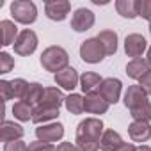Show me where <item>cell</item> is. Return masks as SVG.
<instances>
[{
	"label": "cell",
	"mask_w": 151,
	"mask_h": 151,
	"mask_svg": "<svg viewBox=\"0 0 151 151\" xmlns=\"http://www.w3.org/2000/svg\"><path fill=\"white\" fill-rule=\"evenodd\" d=\"M98 41L105 48L107 55H114L117 52V34L114 30H101L98 34Z\"/></svg>",
	"instance_id": "603a6c76"
},
{
	"label": "cell",
	"mask_w": 151,
	"mask_h": 151,
	"mask_svg": "<svg viewBox=\"0 0 151 151\" xmlns=\"http://www.w3.org/2000/svg\"><path fill=\"white\" fill-rule=\"evenodd\" d=\"M147 103V94L146 91L140 87V86H130L126 94H124V105L130 109V110H135L142 105Z\"/></svg>",
	"instance_id": "7c38bea8"
},
{
	"label": "cell",
	"mask_w": 151,
	"mask_h": 151,
	"mask_svg": "<svg viewBox=\"0 0 151 151\" xmlns=\"http://www.w3.org/2000/svg\"><path fill=\"white\" fill-rule=\"evenodd\" d=\"M11 14H13L14 22L23 23V25H30L37 18V7L30 0H14L11 4Z\"/></svg>",
	"instance_id": "3957f363"
},
{
	"label": "cell",
	"mask_w": 151,
	"mask_h": 151,
	"mask_svg": "<svg viewBox=\"0 0 151 151\" xmlns=\"http://www.w3.org/2000/svg\"><path fill=\"white\" fill-rule=\"evenodd\" d=\"M57 117H59V109H50V107L37 105L32 110V123H36V124H41V123H46V121H52V119H57Z\"/></svg>",
	"instance_id": "cb8c5ba5"
},
{
	"label": "cell",
	"mask_w": 151,
	"mask_h": 151,
	"mask_svg": "<svg viewBox=\"0 0 151 151\" xmlns=\"http://www.w3.org/2000/svg\"><path fill=\"white\" fill-rule=\"evenodd\" d=\"M23 137V128L20 124H16L14 121H4L2 128H0V139L2 142H13V140H20Z\"/></svg>",
	"instance_id": "2e32d148"
},
{
	"label": "cell",
	"mask_w": 151,
	"mask_h": 151,
	"mask_svg": "<svg viewBox=\"0 0 151 151\" xmlns=\"http://www.w3.org/2000/svg\"><path fill=\"white\" fill-rule=\"evenodd\" d=\"M146 48H147V41L144 39V36H140V34L126 36V39H124V52H126L128 57L140 59V55L146 52Z\"/></svg>",
	"instance_id": "30bf717a"
},
{
	"label": "cell",
	"mask_w": 151,
	"mask_h": 151,
	"mask_svg": "<svg viewBox=\"0 0 151 151\" xmlns=\"http://www.w3.org/2000/svg\"><path fill=\"white\" fill-rule=\"evenodd\" d=\"M64 135V126L60 123H50V124H43L39 128H36V137L43 142H57L60 140Z\"/></svg>",
	"instance_id": "9c48e42d"
},
{
	"label": "cell",
	"mask_w": 151,
	"mask_h": 151,
	"mask_svg": "<svg viewBox=\"0 0 151 151\" xmlns=\"http://www.w3.org/2000/svg\"><path fill=\"white\" fill-rule=\"evenodd\" d=\"M139 16L151 22V0H140L139 2Z\"/></svg>",
	"instance_id": "f546056e"
},
{
	"label": "cell",
	"mask_w": 151,
	"mask_h": 151,
	"mask_svg": "<svg viewBox=\"0 0 151 151\" xmlns=\"http://www.w3.org/2000/svg\"><path fill=\"white\" fill-rule=\"evenodd\" d=\"M11 87H13V96L22 101L23 96H25V93H27L29 82H25L23 78H16V80H11Z\"/></svg>",
	"instance_id": "83f0119b"
},
{
	"label": "cell",
	"mask_w": 151,
	"mask_h": 151,
	"mask_svg": "<svg viewBox=\"0 0 151 151\" xmlns=\"http://www.w3.org/2000/svg\"><path fill=\"white\" fill-rule=\"evenodd\" d=\"M78 82H80V77H78L77 69L71 68V66H68V68H64L62 71L55 73V84L60 86V87L66 89V91H73L75 87L78 86Z\"/></svg>",
	"instance_id": "8fae6325"
},
{
	"label": "cell",
	"mask_w": 151,
	"mask_h": 151,
	"mask_svg": "<svg viewBox=\"0 0 151 151\" xmlns=\"http://www.w3.org/2000/svg\"><path fill=\"white\" fill-rule=\"evenodd\" d=\"M43 94H45V87H43L41 84H37V82H32V84H29L27 93H25V96H23V100H22V101H23V103H27L29 107L36 109V107L41 103Z\"/></svg>",
	"instance_id": "e0dca14e"
},
{
	"label": "cell",
	"mask_w": 151,
	"mask_h": 151,
	"mask_svg": "<svg viewBox=\"0 0 151 151\" xmlns=\"http://www.w3.org/2000/svg\"><path fill=\"white\" fill-rule=\"evenodd\" d=\"M139 86L146 91L147 96H151V69H149V71L144 75V77L140 78V84H139Z\"/></svg>",
	"instance_id": "836d02e7"
},
{
	"label": "cell",
	"mask_w": 151,
	"mask_h": 151,
	"mask_svg": "<svg viewBox=\"0 0 151 151\" xmlns=\"http://www.w3.org/2000/svg\"><path fill=\"white\" fill-rule=\"evenodd\" d=\"M149 32H151V22H149Z\"/></svg>",
	"instance_id": "f35d334b"
},
{
	"label": "cell",
	"mask_w": 151,
	"mask_h": 151,
	"mask_svg": "<svg viewBox=\"0 0 151 151\" xmlns=\"http://www.w3.org/2000/svg\"><path fill=\"white\" fill-rule=\"evenodd\" d=\"M69 11H71V4L68 0H50V2H45V13L53 22L66 20Z\"/></svg>",
	"instance_id": "ba28073f"
},
{
	"label": "cell",
	"mask_w": 151,
	"mask_h": 151,
	"mask_svg": "<svg viewBox=\"0 0 151 151\" xmlns=\"http://www.w3.org/2000/svg\"><path fill=\"white\" fill-rule=\"evenodd\" d=\"M36 48H37V36H36V32L30 30V29L22 30L18 39H16V43H14V52L18 55L27 57V55L34 53Z\"/></svg>",
	"instance_id": "5b68a950"
},
{
	"label": "cell",
	"mask_w": 151,
	"mask_h": 151,
	"mask_svg": "<svg viewBox=\"0 0 151 151\" xmlns=\"http://www.w3.org/2000/svg\"><path fill=\"white\" fill-rule=\"evenodd\" d=\"M130 116L133 117V121H144V123H149L151 121V101H147L146 105L135 109V110H130Z\"/></svg>",
	"instance_id": "4316f807"
},
{
	"label": "cell",
	"mask_w": 151,
	"mask_h": 151,
	"mask_svg": "<svg viewBox=\"0 0 151 151\" xmlns=\"http://www.w3.org/2000/svg\"><path fill=\"white\" fill-rule=\"evenodd\" d=\"M128 133L133 142H146L151 137V124L144 121H133L128 126Z\"/></svg>",
	"instance_id": "5bb4252c"
},
{
	"label": "cell",
	"mask_w": 151,
	"mask_h": 151,
	"mask_svg": "<svg viewBox=\"0 0 151 151\" xmlns=\"http://www.w3.org/2000/svg\"><path fill=\"white\" fill-rule=\"evenodd\" d=\"M103 78L100 77L98 73H93V71H87L80 77V87L86 94H91V93H96V89H100Z\"/></svg>",
	"instance_id": "ffe728a7"
},
{
	"label": "cell",
	"mask_w": 151,
	"mask_h": 151,
	"mask_svg": "<svg viewBox=\"0 0 151 151\" xmlns=\"http://www.w3.org/2000/svg\"><path fill=\"white\" fill-rule=\"evenodd\" d=\"M117 151H137V147H135L133 144H130V142H124Z\"/></svg>",
	"instance_id": "d590c367"
},
{
	"label": "cell",
	"mask_w": 151,
	"mask_h": 151,
	"mask_svg": "<svg viewBox=\"0 0 151 151\" xmlns=\"http://www.w3.org/2000/svg\"><path fill=\"white\" fill-rule=\"evenodd\" d=\"M66 101L64 94L57 87H45V94L41 98V107H50V109H60V105Z\"/></svg>",
	"instance_id": "9a60e30c"
},
{
	"label": "cell",
	"mask_w": 151,
	"mask_h": 151,
	"mask_svg": "<svg viewBox=\"0 0 151 151\" xmlns=\"http://www.w3.org/2000/svg\"><path fill=\"white\" fill-rule=\"evenodd\" d=\"M0 29H2V45L4 46H9V45L16 43V39L20 36L16 23H13L11 20H2L0 22Z\"/></svg>",
	"instance_id": "44dd1931"
},
{
	"label": "cell",
	"mask_w": 151,
	"mask_h": 151,
	"mask_svg": "<svg viewBox=\"0 0 151 151\" xmlns=\"http://www.w3.org/2000/svg\"><path fill=\"white\" fill-rule=\"evenodd\" d=\"M103 137V123L98 117H87L77 126V142L78 151H98L100 140Z\"/></svg>",
	"instance_id": "6da1fadb"
},
{
	"label": "cell",
	"mask_w": 151,
	"mask_h": 151,
	"mask_svg": "<svg viewBox=\"0 0 151 151\" xmlns=\"http://www.w3.org/2000/svg\"><path fill=\"white\" fill-rule=\"evenodd\" d=\"M13 68H14V59L7 52H2L0 53V73H9Z\"/></svg>",
	"instance_id": "f1b7e54d"
},
{
	"label": "cell",
	"mask_w": 151,
	"mask_h": 151,
	"mask_svg": "<svg viewBox=\"0 0 151 151\" xmlns=\"http://www.w3.org/2000/svg\"><path fill=\"white\" fill-rule=\"evenodd\" d=\"M55 151H78V147L75 144H71V142H60L55 147Z\"/></svg>",
	"instance_id": "e575fe53"
},
{
	"label": "cell",
	"mask_w": 151,
	"mask_h": 151,
	"mask_svg": "<svg viewBox=\"0 0 151 151\" xmlns=\"http://www.w3.org/2000/svg\"><path fill=\"white\" fill-rule=\"evenodd\" d=\"M121 89H123V84L119 78H105L98 89V93L103 96V100L112 105V103H117L119 101V96H121Z\"/></svg>",
	"instance_id": "52a82bcc"
},
{
	"label": "cell",
	"mask_w": 151,
	"mask_h": 151,
	"mask_svg": "<svg viewBox=\"0 0 151 151\" xmlns=\"http://www.w3.org/2000/svg\"><path fill=\"white\" fill-rule=\"evenodd\" d=\"M147 71H149V62L144 59H133L126 64V75L133 80H140Z\"/></svg>",
	"instance_id": "ac0fdd59"
},
{
	"label": "cell",
	"mask_w": 151,
	"mask_h": 151,
	"mask_svg": "<svg viewBox=\"0 0 151 151\" xmlns=\"http://www.w3.org/2000/svg\"><path fill=\"white\" fill-rule=\"evenodd\" d=\"M32 107H29L27 103H23V101H16L14 105H13V114H14V117L16 119H20V121H32Z\"/></svg>",
	"instance_id": "484cf974"
},
{
	"label": "cell",
	"mask_w": 151,
	"mask_h": 151,
	"mask_svg": "<svg viewBox=\"0 0 151 151\" xmlns=\"http://www.w3.org/2000/svg\"><path fill=\"white\" fill-rule=\"evenodd\" d=\"M139 2L140 0H117L116 2V9L123 18H137L139 16Z\"/></svg>",
	"instance_id": "7402d4cb"
},
{
	"label": "cell",
	"mask_w": 151,
	"mask_h": 151,
	"mask_svg": "<svg viewBox=\"0 0 151 151\" xmlns=\"http://www.w3.org/2000/svg\"><path fill=\"white\" fill-rule=\"evenodd\" d=\"M64 105H66L68 112H71V114H75V116H78V114H82V112L86 110V107H84V98H82L80 94H75V93L66 98Z\"/></svg>",
	"instance_id": "d4e9b609"
},
{
	"label": "cell",
	"mask_w": 151,
	"mask_h": 151,
	"mask_svg": "<svg viewBox=\"0 0 151 151\" xmlns=\"http://www.w3.org/2000/svg\"><path fill=\"white\" fill-rule=\"evenodd\" d=\"M137 151H151V147H149V146H139Z\"/></svg>",
	"instance_id": "8d00e7d4"
},
{
	"label": "cell",
	"mask_w": 151,
	"mask_h": 151,
	"mask_svg": "<svg viewBox=\"0 0 151 151\" xmlns=\"http://www.w3.org/2000/svg\"><path fill=\"white\" fill-rule=\"evenodd\" d=\"M4 151H29V146L23 140H13L4 146Z\"/></svg>",
	"instance_id": "d6a6232c"
},
{
	"label": "cell",
	"mask_w": 151,
	"mask_h": 151,
	"mask_svg": "<svg viewBox=\"0 0 151 151\" xmlns=\"http://www.w3.org/2000/svg\"><path fill=\"white\" fill-rule=\"evenodd\" d=\"M29 151H55L53 144L50 142H43V140H36L29 144Z\"/></svg>",
	"instance_id": "1f68e13d"
},
{
	"label": "cell",
	"mask_w": 151,
	"mask_h": 151,
	"mask_svg": "<svg viewBox=\"0 0 151 151\" xmlns=\"http://www.w3.org/2000/svg\"><path fill=\"white\" fill-rule=\"evenodd\" d=\"M68 62H69V55L62 46H48L41 53V66L46 71L59 73L64 68H68Z\"/></svg>",
	"instance_id": "7a4b0ae2"
},
{
	"label": "cell",
	"mask_w": 151,
	"mask_h": 151,
	"mask_svg": "<svg viewBox=\"0 0 151 151\" xmlns=\"http://www.w3.org/2000/svg\"><path fill=\"white\" fill-rule=\"evenodd\" d=\"M105 48L101 46V43L98 41V37H91V39H86L82 45H80V57L82 60L89 62V64H98L105 59Z\"/></svg>",
	"instance_id": "277c9868"
},
{
	"label": "cell",
	"mask_w": 151,
	"mask_h": 151,
	"mask_svg": "<svg viewBox=\"0 0 151 151\" xmlns=\"http://www.w3.org/2000/svg\"><path fill=\"white\" fill-rule=\"evenodd\" d=\"M123 144H124V142H123L121 135H119L117 132H114V130L103 132V137H101V140H100V147H101L103 151H117Z\"/></svg>",
	"instance_id": "d6986e66"
},
{
	"label": "cell",
	"mask_w": 151,
	"mask_h": 151,
	"mask_svg": "<svg viewBox=\"0 0 151 151\" xmlns=\"http://www.w3.org/2000/svg\"><path fill=\"white\" fill-rule=\"evenodd\" d=\"M94 25V13L86 7H78L71 16V29L75 32H86Z\"/></svg>",
	"instance_id": "8992f818"
},
{
	"label": "cell",
	"mask_w": 151,
	"mask_h": 151,
	"mask_svg": "<svg viewBox=\"0 0 151 151\" xmlns=\"http://www.w3.org/2000/svg\"><path fill=\"white\" fill-rule=\"evenodd\" d=\"M147 62H149V66H151V46H149V50H147V59H146Z\"/></svg>",
	"instance_id": "74e56055"
},
{
	"label": "cell",
	"mask_w": 151,
	"mask_h": 151,
	"mask_svg": "<svg viewBox=\"0 0 151 151\" xmlns=\"http://www.w3.org/2000/svg\"><path fill=\"white\" fill-rule=\"evenodd\" d=\"M84 107H86V112H89V114H105L109 110V103L103 100V96L98 91L91 93V94H86Z\"/></svg>",
	"instance_id": "4fadbf2b"
},
{
	"label": "cell",
	"mask_w": 151,
	"mask_h": 151,
	"mask_svg": "<svg viewBox=\"0 0 151 151\" xmlns=\"http://www.w3.org/2000/svg\"><path fill=\"white\" fill-rule=\"evenodd\" d=\"M0 91H2V100H4V103L14 98V96H13V87H11V82H9V80H0Z\"/></svg>",
	"instance_id": "4dcf8cb0"
}]
</instances>
